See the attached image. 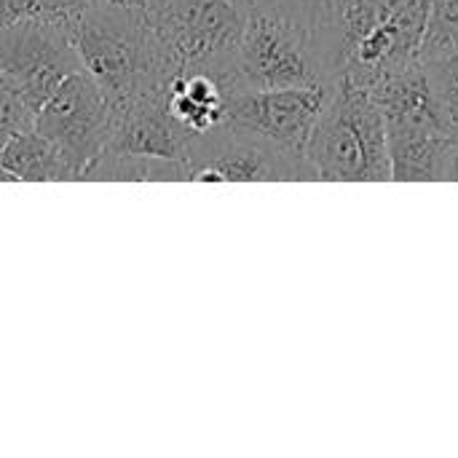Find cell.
<instances>
[{
  "label": "cell",
  "instance_id": "1",
  "mask_svg": "<svg viewBox=\"0 0 458 458\" xmlns=\"http://www.w3.org/2000/svg\"><path fill=\"white\" fill-rule=\"evenodd\" d=\"M70 35L83 70L99 83L113 110L166 89L174 78L140 8L115 3L91 5L70 21Z\"/></svg>",
  "mask_w": 458,
  "mask_h": 458
},
{
  "label": "cell",
  "instance_id": "2",
  "mask_svg": "<svg viewBox=\"0 0 458 458\" xmlns=\"http://www.w3.org/2000/svg\"><path fill=\"white\" fill-rule=\"evenodd\" d=\"M338 78L333 13L325 24H311L266 8H252L244 13L236 54V91L317 83L333 86Z\"/></svg>",
  "mask_w": 458,
  "mask_h": 458
},
{
  "label": "cell",
  "instance_id": "3",
  "mask_svg": "<svg viewBox=\"0 0 458 458\" xmlns=\"http://www.w3.org/2000/svg\"><path fill=\"white\" fill-rule=\"evenodd\" d=\"M306 158L322 182L392 180L386 121L373 89L346 78L333 83L330 102L309 140Z\"/></svg>",
  "mask_w": 458,
  "mask_h": 458
},
{
  "label": "cell",
  "instance_id": "4",
  "mask_svg": "<svg viewBox=\"0 0 458 458\" xmlns=\"http://www.w3.org/2000/svg\"><path fill=\"white\" fill-rule=\"evenodd\" d=\"M389 140L392 180H451L458 142L440 123L424 64H416L373 89Z\"/></svg>",
  "mask_w": 458,
  "mask_h": 458
},
{
  "label": "cell",
  "instance_id": "5",
  "mask_svg": "<svg viewBox=\"0 0 458 458\" xmlns=\"http://www.w3.org/2000/svg\"><path fill=\"white\" fill-rule=\"evenodd\" d=\"M148 24L177 72H215L236 91L244 11L236 0H148Z\"/></svg>",
  "mask_w": 458,
  "mask_h": 458
},
{
  "label": "cell",
  "instance_id": "6",
  "mask_svg": "<svg viewBox=\"0 0 458 458\" xmlns=\"http://www.w3.org/2000/svg\"><path fill=\"white\" fill-rule=\"evenodd\" d=\"M188 182H306L317 180L306 156L290 153L258 134L223 123L191 134L185 153Z\"/></svg>",
  "mask_w": 458,
  "mask_h": 458
},
{
  "label": "cell",
  "instance_id": "7",
  "mask_svg": "<svg viewBox=\"0 0 458 458\" xmlns=\"http://www.w3.org/2000/svg\"><path fill=\"white\" fill-rule=\"evenodd\" d=\"M81 67L70 24L30 16L0 21V72L35 113Z\"/></svg>",
  "mask_w": 458,
  "mask_h": 458
},
{
  "label": "cell",
  "instance_id": "8",
  "mask_svg": "<svg viewBox=\"0 0 458 458\" xmlns=\"http://www.w3.org/2000/svg\"><path fill=\"white\" fill-rule=\"evenodd\" d=\"M115 110L99 83L81 67L70 72L35 115V129L46 134L75 166L83 169L107 148Z\"/></svg>",
  "mask_w": 458,
  "mask_h": 458
},
{
  "label": "cell",
  "instance_id": "9",
  "mask_svg": "<svg viewBox=\"0 0 458 458\" xmlns=\"http://www.w3.org/2000/svg\"><path fill=\"white\" fill-rule=\"evenodd\" d=\"M333 86H293V89H239L228 94L225 123L258 134L290 153L306 156L309 140L330 102Z\"/></svg>",
  "mask_w": 458,
  "mask_h": 458
},
{
  "label": "cell",
  "instance_id": "10",
  "mask_svg": "<svg viewBox=\"0 0 458 458\" xmlns=\"http://www.w3.org/2000/svg\"><path fill=\"white\" fill-rule=\"evenodd\" d=\"M188 142L191 134L172 118L166 107V89H161L115 110L107 150L185 161Z\"/></svg>",
  "mask_w": 458,
  "mask_h": 458
},
{
  "label": "cell",
  "instance_id": "11",
  "mask_svg": "<svg viewBox=\"0 0 458 458\" xmlns=\"http://www.w3.org/2000/svg\"><path fill=\"white\" fill-rule=\"evenodd\" d=\"M231 83L215 72H177L166 86V107L188 134H204L225 123Z\"/></svg>",
  "mask_w": 458,
  "mask_h": 458
},
{
  "label": "cell",
  "instance_id": "12",
  "mask_svg": "<svg viewBox=\"0 0 458 458\" xmlns=\"http://www.w3.org/2000/svg\"><path fill=\"white\" fill-rule=\"evenodd\" d=\"M0 169L11 182H72L78 180L70 158L38 129L13 134L0 148Z\"/></svg>",
  "mask_w": 458,
  "mask_h": 458
},
{
  "label": "cell",
  "instance_id": "13",
  "mask_svg": "<svg viewBox=\"0 0 458 458\" xmlns=\"http://www.w3.org/2000/svg\"><path fill=\"white\" fill-rule=\"evenodd\" d=\"M89 182H188L185 164L174 158L102 150L81 174Z\"/></svg>",
  "mask_w": 458,
  "mask_h": 458
},
{
  "label": "cell",
  "instance_id": "14",
  "mask_svg": "<svg viewBox=\"0 0 458 458\" xmlns=\"http://www.w3.org/2000/svg\"><path fill=\"white\" fill-rule=\"evenodd\" d=\"M427 72V83L445 131L458 142V54L421 62Z\"/></svg>",
  "mask_w": 458,
  "mask_h": 458
},
{
  "label": "cell",
  "instance_id": "15",
  "mask_svg": "<svg viewBox=\"0 0 458 458\" xmlns=\"http://www.w3.org/2000/svg\"><path fill=\"white\" fill-rule=\"evenodd\" d=\"M451 54H458V0H432L421 43V62Z\"/></svg>",
  "mask_w": 458,
  "mask_h": 458
},
{
  "label": "cell",
  "instance_id": "16",
  "mask_svg": "<svg viewBox=\"0 0 458 458\" xmlns=\"http://www.w3.org/2000/svg\"><path fill=\"white\" fill-rule=\"evenodd\" d=\"M35 110L24 102L16 86L0 72V148L19 131L35 129Z\"/></svg>",
  "mask_w": 458,
  "mask_h": 458
},
{
  "label": "cell",
  "instance_id": "17",
  "mask_svg": "<svg viewBox=\"0 0 458 458\" xmlns=\"http://www.w3.org/2000/svg\"><path fill=\"white\" fill-rule=\"evenodd\" d=\"M242 5V11H252V8H266V11H279L311 24H325V19L330 16L333 0H236Z\"/></svg>",
  "mask_w": 458,
  "mask_h": 458
}]
</instances>
